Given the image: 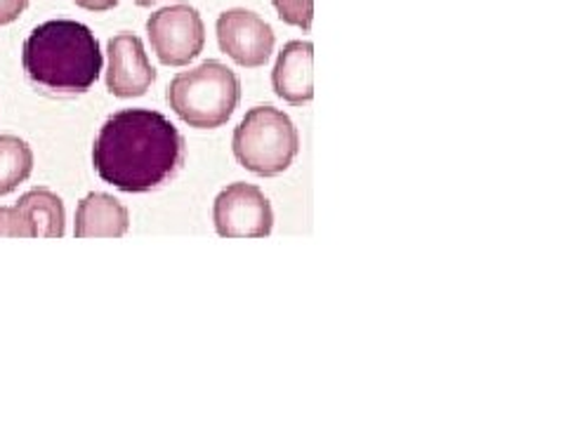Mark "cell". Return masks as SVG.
<instances>
[{
  "label": "cell",
  "mask_w": 566,
  "mask_h": 424,
  "mask_svg": "<svg viewBox=\"0 0 566 424\" xmlns=\"http://www.w3.org/2000/svg\"><path fill=\"white\" fill-rule=\"evenodd\" d=\"M0 239H27L22 218L14 205H0Z\"/></svg>",
  "instance_id": "obj_14"
},
{
  "label": "cell",
  "mask_w": 566,
  "mask_h": 424,
  "mask_svg": "<svg viewBox=\"0 0 566 424\" xmlns=\"http://www.w3.org/2000/svg\"><path fill=\"white\" fill-rule=\"evenodd\" d=\"M272 6L276 8V14L283 24H291L303 31L312 29L314 0H272Z\"/></svg>",
  "instance_id": "obj_13"
},
{
  "label": "cell",
  "mask_w": 566,
  "mask_h": 424,
  "mask_svg": "<svg viewBox=\"0 0 566 424\" xmlns=\"http://www.w3.org/2000/svg\"><path fill=\"white\" fill-rule=\"evenodd\" d=\"M218 43L224 55L243 68H260L270 62L276 35L260 14L232 8L218 17Z\"/></svg>",
  "instance_id": "obj_7"
},
{
  "label": "cell",
  "mask_w": 566,
  "mask_h": 424,
  "mask_svg": "<svg viewBox=\"0 0 566 424\" xmlns=\"http://www.w3.org/2000/svg\"><path fill=\"white\" fill-rule=\"evenodd\" d=\"M212 222L222 239H264L274 229V212L260 187L234 182L218 193Z\"/></svg>",
  "instance_id": "obj_6"
},
{
  "label": "cell",
  "mask_w": 566,
  "mask_h": 424,
  "mask_svg": "<svg viewBox=\"0 0 566 424\" xmlns=\"http://www.w3.org/2000/svg\"><path fill=\"white\" fill-rule=\"evenodd\" d=\"M272 87L276 97L293 106H303L314 97V45L310 41H291L279 52Z\"/></svg>",
  "instance_id": "obj_9"
},
{
  "label": "cell",
  "mask_w": 566,
  "mask_h": 424,
  "mask_svg": "<svg viewBox=\"0 0 566 424\" xmlns=\"http://www.w3.org/2000/svg\"><path fill=\"white\" fill-rule=\"evenodd\" d=\"M27 239H62L66 232V212L64 203L55 191L31 189L17 201Z\"/></svg>",
  "instance_id": "obj_11"
},
{
  "label": "cell",
  "mask_w": 566,
  "mask_h": 424,
  "mask_svg": "<svg viewBox=\"0 0 566 424\" xmlns=\"http://www.w3.org/2000/svg\"><path fill=\"white\" fill-rule=\"evenodd\" d=\"M95 33L81 22L52 20L35 26L22 50L27 78L50 95H83L102 74Z\"/></svg>",
  "instance_id": "obj_2"
},
{
  "label": "cell",
  "mask_w": 566,
  "mask_h": 424,
  "mask_svg": "<svg viewBox=\"0 0 566 424\" xmlns=\"http://www.w3.org/2000/svg\"><path fill=\"white\" fill-rule=\"evenodd\" d=\"M29 8V0H0V26L20 20V14Z\"/></svg>",
  "instance_id": "obj_15"
},
{
  "label": "cell",
  "mask_w": 566,
  "mask_h": 424,
  "mask_svg": "<svg viewBox=\"0 0 566 424\" xmlns=\"http://www.w3.org/2000/svg\"><path fill=\"white\" fill-rule=\"evenodd\" d=\"M106 91L120 99H133L147 95L156 81V68L151 66L145 43L135 33H118L106 43Z\"/></svg>",
  "instance_id": "obj_8"
},
{
  "label": "cell",
  "mask_w": 566,
  "mask_h": 424,
  "mask_svg": "<svg viewBox=\"0 0 566 424\" xmlns=\"http://www.w3.org/2000/svg\"><path fill=\"white\" fill-rule=\"evenodd\" d=\"M156 3H158V0H135V6H139V8H151Z\"/></svg>",
  "instance_id": "obj_17"
},
{
  "label": "cell",
  "mask_w": 566,
  "mask_h": 424,
  "mask_svg": "<svg viewBox=\"0 0 566 424\" xmlns=\"http://www.w3.org/2000/svg\"><path fill=\"white\" fill-rule=\"evenodd\" d=\"M33 172V151L22 137L0 135V197H8Z\"/></svg>",
  "instance_id": "obj_12"
},
{
  "label": "cell",
  "mask_w": 566,
  "mask_h": 424,
  "mask_svg": "<svg viewBox=\"0 0 566 424\" xmlns=\"http://www.w3.org/2000/svg\"><path fill=\"white\" fill-rule=\"evenodd\" d=\"M185 163V137L151 109H123L104 120L93 147L102 182L126 193H147L170 182Z\"/></svg>",
  "instance_id": "obj_1"
},
{
  "label": "cell",
  "mask_w": 566,
  "mask_h": 424,
  "mask_svg": "<svg viewBox=\"0 0 566 424\" xmlns=\"http://www.w3.org/2000/svg\"><path fill=\"white\" fill-rule=\"evenodd\" d=\"M151 50L166 66H187L206 45V26L199 10L187 3L161 8L147 20Z\"/></svg>",
  "instance_id": "obj_5"
},
{
  "label": "cell",
  "mask_w": 566,
  "mask_h": 424,
  "mask_svg": "<svg viewBox=\"0 0 566 424\" xmlns=\"http://www.w3.org/2000/svg\"><path fill=\"white\" fill-rule=\"evenodd\" d=\"M74 3L91 12H106V10H114L118 6V0H74Z\"/></svg>",
  "instance_id": "obj_16"
},
{
  "label": "cell",
  "mask_w": 566,
  "mask_h": 424,
  "mask_svg": "<svg viewBox=\"0 0 566 424\" xmlns=\"http://www.w3.org/2000/svg\"><path fill=\"white\" fill-rule=\"evenodd\" d=\"M166 99L189 128L216 130L237 112L241 81L227 64L208 60L177 74L168 85Z\"/></svg>",
  "instance_id": "obj_3"
},
{
  "label": "cell",
  "mask_w": 566,
  "mask_h": 424,
  "mask_svg": "<svg viewBox=\"0 0 566 424\" xmlns=\"http://www.w3.org/2000/svg\"><path fill=\"white\" fill-rule=\"evenodd\" d=\"M130 229L128 208L109 193L93 191L78 203L74 220L76 239H120Z\"/></svg>",
  "instance_id": "obj_10"
},
{
  "label": "cell",
  "mask_w": 566,
  "mask_h": 424,
  "mask_svg": "<svg viewBox=\"0 0 566 424\" xmlns=\"http://www.w3.org/2000/svg\"><path fill=\"white\" fill-rule=\"evenodd\" d=\"M232 149L241 168L260 177H276L293 166L300 151V135L289 114L262 104L241 118Z\"/></svg>",
  "instance_id": "obj_4"
}]
</instances>
